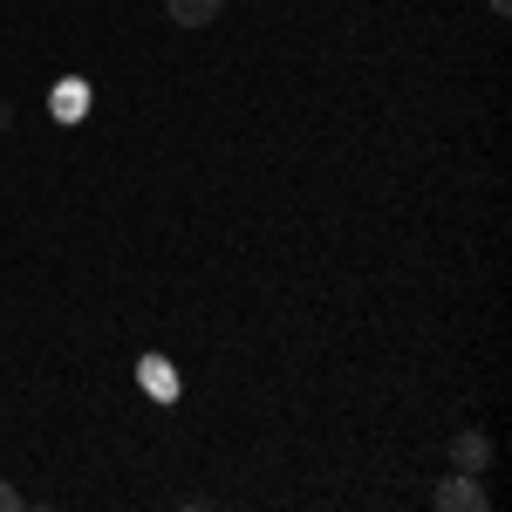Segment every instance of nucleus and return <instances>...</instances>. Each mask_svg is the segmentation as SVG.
Listing matches in <instances>:
<instances>
[{
    "instance_id": "f257e3e1",
    "label": "nucleus",
    "mask_w": 512,
    "mask_h": 512,
    "mask_svg": "<svg viewBox=\"0 0 512 512\" xmlns=\"http://www.w3.org/2000/svg\"><path fill=\"white\" fill-rule=\"evenodd\" d=\"M431 499L437 512H485V485H478V472H458V478H444Z\"/></svg>"
},
{
    "instance_id": "f03ea898",
    "label": "nucleus",
    "mask_w": 512,
    "mask_h": 512,
    "mask_svg": "<svg viewBox=\"0 0 512 512\" xmlns=\"http://www.w3.org/2000/svg\"><path fill=\"white\" fill-rule=\"evenodd\" d=\"M164 14H171L178 28H212V21L226 14V0H164Z\"/></svg>"
},
{
    "instance_id": "7ed1b4c3",
    "label": "nucleus",
    "mask_w": 512,
    "mask_h": 512,
    "mask_svg": "<svg viewBox=\"0 0 512 512\" xmlns=\"http://www.w3.org/2000/svg\"><path fill=\"white\" fill-rule=\"evenodd\" d=\"M451 458H458V472H485V465H492V437L465 431L458 444H451Z\"/></svg>"
},
{
    "instance_id": "20e7f679",
    "label": "nucleus",
    "mask_w": 512,
    "mask_h": 512,
    "mask_svg": "<svg viewBox=\"0 0 512 512\" xmlns=\"http://www.w3.org/2000/svg\"><path fill=\"white\" fill-rule=\"evenodd\" d=\"M21 506H28V499H21V492H14V485L0 478V512H21Z\"/></svg>"
}]
</instances>
